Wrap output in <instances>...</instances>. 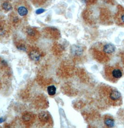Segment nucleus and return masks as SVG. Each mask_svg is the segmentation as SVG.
<instances>
[{
	"label": "nucleus",
	"instance_id": "f257e3e1",
	"mask_svg": "<svg viewBox=\"0 0 124 128\" xmlns=\"http://www.w3.org/2000/svg\"><path fill=\"white\" fill-rule=\"evenodd\" d=\"M113 19L117 25L124 27V7L120 4L117 6L116 12L113 16Z\"/></svg>",
	"mask_w": 124,
	"mask_h": 128
},
{
	"label": "nucleus",
	"instance_id": "f03ea898",
	"mask_svg": "<svg viewBox=\"0 0 124 128\" xmlns=\"http://www.w3.org/2000/svg\"><path fill=\"white\" fill-rule=\"evenodd\" d=\"M111 78L114 80L119 79L123 76V71L119 67H114L111 69Z\"/></svg>",
	"mask_w": 124,
	"mask_h": 128
},
{
	"label": "nucleus",
	"instance_id": "7ed1b4c3",
	"mask_svg": "<svg viewBox=\"0 0 124 128\" xmlns=\"http://www.w3.org/2000/svg\"><path fill=\"white\" fill-rule=\"evenodd\" d=\"M102 50L105 53L108 54H111L115 51L116 47L112 43H107L104 44Z\"/></svg>",
	"mask_w": 124,
	"mask_h": 128
},
{
	"label": "nucleus",
	"instance_id": "20e7f679",
	"mask_svg": "<svg viewBox=\"0 0 124 128\" xmlns=\"http://www.w3.org/2000/svg\"><path fill=\"white\" fill-rule=\"evenodd\" d=\"M110 97L113 101H118L121 98V93L117 90H113L110 93Z\"/></svg>",
	"mask_w": 124,
	"mask_h": 128
},
{
	"label": "nucleus",
	"instance_id": "39448f33",
	"mask_svg": "<svg viewBox=\"0 0 124 128\" xmlns=\"http://www.w3.org/2000/svg\"><path fill=\"white\" fill-rule=\"evenodd\" d=\"M104 123L109 128H112L115 125L114 120L111 117H106L104 120Z\"/></svg>",
	"mask_w": 124,
	"mask_h": 128
},
{
	"label": "nucleus",
	"instance_id": "423d86ee",
	"mask_svg": "<svg viewBox=\"0 0 124 128\" xmlns=\"http://www.w3.org/2000/svg\"><path fill=\"white\" fill-rule=\"evenodd\" d=\"M30 56L32 60L37 61H38L40 57V54L39 52L36 50H33L31 51L30 53Z\"/></svg>",
	"mask_w": 124,
	"mask_h": 128
},
{
	"label": "nucleus",
	"instance_id": "0eeeda50",
	"mask_svg": "<svg viewBox=\"0 0 124 128\" xmlns=\"http://www.w3.org/2000/svg\"><path fill=\"white\" fill-rule=\"evenodd\" d=\"M28 9L27 8L23 6H21L18 8V13L20 16H26L28 14Z\"/></svg>",
	"mask_w": 124,
	"mask_h": 128
},
{
	"label": "nucleus",
	"instance_id": "6e6552de",
	"mask_svg": "<svg viewBox=\"0 0 124 128\" xmlns=\"http://www.w3.org/2000/svg\"><path fill=\"white\" fill-rule=\"evenodd\" d=\"M57 89L54 85L49 86L47 88V92L49 95L53 96L56 93Z\"/></svg>",
	"mask_w": 124,
	"mask_h": 128
},
{
	"label": "nucleus",
	"instance_id": "1a4fd4ad",
	"mask_svg": "<svg viewBox=\"0 0 124 128\" xmlns=\"http://www.w3.org/2000/svg\"><path fill=\"white\" fill-rule=\"evenodd\" d=\"M2 8L4 9V10L7 11H9L12 9L11 5L9 3H8V2H4L2 5Z\"/></svg>",
	"mask_w": 124,
	"mask_h": 128
},
{
	"label": "nucleus",
	"instance_id": "9d476101",
	"mask_svg": "<svg viewBox=\"0 0 124 128\" xmlns=\"http://www.w3.org/2000/svg\"><path fill=\"white\" fill-rule=\"evenodd\" d=\"M27 33L29 35H31V36H33L35 34V31H34V30H33L32 29H31V28L28 29Z\"/></svg>",
	"mask_w": 124,
	"mask_h": 128
},
{
	"label": "nucleus",
	"instance_id": "9b49d317",
	"mask_svg": "<svg viewBox=\"0 0 124 128\" xmlns=\"http://www.w3.org/2000/svg\"><path fill=\"white\" fill-rule=\"evenodd\" d=\"M45 11V10L43 8H39L36 11V14L37 15H39L41 14H42Z\"/></svg>",
	"mask_w": 124,
	"mask_h": 128
},
{
	"label": "nucleus",
	"instance_id": "f8f14e48",
	"mask_svg": "<svg viewBox=\"0 0 124 128\" xmlns=\"http://www.w3.org/2000/svg\"><path fill=\"white\" fill-rule=\"evenodd\" d=\"M5 121V119L3 118L2 117H1V118H0V124H1V123H2L3 122H4Z\"/></svg>",
	"mask_w": 124,
	"mask_h": 128
}]
</instances>
